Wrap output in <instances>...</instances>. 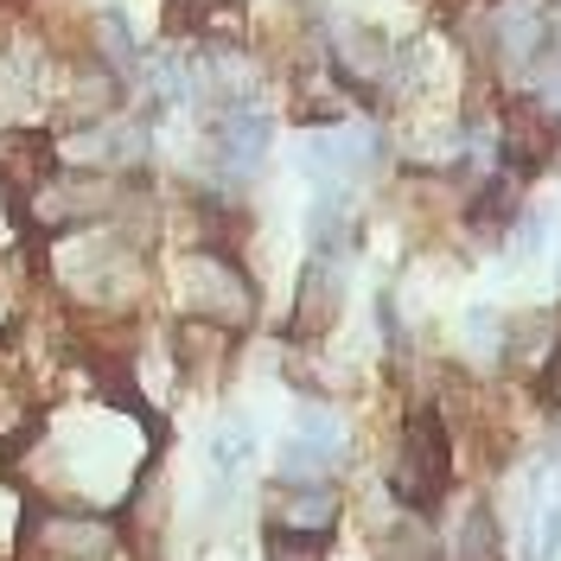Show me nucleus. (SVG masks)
<instances>
[{"label":"nucleus","mask_w":561,"mask_h":561,"mask_svg":"<svg viewBox=\"0 0 561 561\" xmlns=\"http://www.w3.org/2000/svg\"><path fill=\"white\" fill-rule=\"evenodd\" d=\"M454 479V440H447V421L434 409H415L402 421V447H396V466H389V485L402 497V511H427Z\"/></svg>","instance_id":"1"},{"label":"nucleus","mask_w":561,"mask_h":561,"mask_svg":"<svg viewBox=\"0 0 561 561\" xmlns=\"http://www.w3.org/2000/svg\"><path fill=\"white\" fill-rule=\"evenodd\" d=\"M185 300H192V319H210V325H243L255 313V287L224 249L185 255Z\"/></svg>","instance_id":"2"},{"label":"nucleus","mask_w":561,"mask_h":561,"mask_svg":"<svg viewBox=\"0 0 561 561\" xmlns=\"http://www.w3.org/2000/svg\"><path fill=\"white\" fill-rule=\"evenodd\" d=\"M485 45L504 77H529L536 58L549 51V13H542V0H497L491 26H485Z\"/></svg>","instance_id":"3"},{"label":"nucleus","mask_w":561,"mask_h":561,"mask_svg":"<svg viewBox=\"0 0 561 561\" xmlns=\"http://www.w3.org/2000/svg\"><path fill=\"white\" fill-rule=\"evenodd\" d=\"M268 153V115L255 103H224L210 115V167L224 179H249Z\"/></svg>","instance_id":"4"},{"label":"nucleus","mask_w":561,"mask_h":561,"mask_svg":"<svg viewBox=\"0 0 561 561\" xmlns=\"http://www.w3.org/2000/svg\"><path fill=\"white\" fill-rule=\"evenodd\" d=\"M556 140H561V115L542 103V96L511 103V115H504V160H511L517 173L549 167V160H556Z\"/></svg>","instance_id":"5"},{"label":"nucleus","mask_w":561,"mask_h":561,"mask_svg":"<svg viewBox=\"0 0 561 561\" xmlns=\"http://www.w3.org/2000/svg\"><path fill=\"white\" fill-rule=\"evenodd\" d=\"M332 58H339V77H345V83H364V90L396 83V45H389L377 26H339Z\"/></svg>","instance_id":"6"},{"label":"nucleus","mask_w":561,"mask_h":561,"mask_svg":"<svg viewBox=\"0 0 561 561\" xmlns=\"http://www.w3.org/2000/svg\"><path fill=\"white\" fill-rule=\"evenodd\" d=\"M345 307V255H313L294 300V332H325Z\"/></svg>","instance_id":"7"},{"label":"nucleus","mask_w":561,"mask_h":561,"mask_svg":"<svg viewBox=\"0 0 561 561\" xmlns=\"http://www.w3.org/2000/svg\"><path fill=\"white\" fill-rule=\"evenodd\" d=\"M275 536H313V542H325L332 536V524H339V491L332 485H287L275 497Z\"/></svg>","instance_id":"8"},{"label":"nucleus","mask_w":561,"mask_h":561,"mask_svg":"<svg viewBox=\"0 0 561 561\" xmlns=\"http://www.w3.org/2000/svg\"><path fill=\"white\" fill-rule=\"evenodd\" d=\"M447 561H504V549H497V517H491L485 504H472V511L454 517V529H447Z\"/></svg>","instance_id":"9"},{"label":"nucleus","mask_w":561,"mask_h":561,"mask_svg":"<svg viewBox=\"0 0 561 561\" xmlns=\"http://www.w3.org/2000/svg\"><path fill=\"white\" fill-rule=\"evenodd\" d=\"M459 339H466V357H472V364H504L511 319L491 313V307H472V313H466V325H459Z\"/></svg>","instance_id":"10"},{"label":"nucleus","mask_w":561,"mask_h":561,"mask_svg":"<svg viewBox=\"0 0 561 561\" xmlns=\"http://www.w3.org/2000/svg\"><path fill=\"white\" fill-rule=\"evenodd\" d=\"M96 33H103V38H96V51H103L108 65H122V70L135 65V38H128V26H122V13H103V26H96Z\"/></svg>","instance_id":"11"},{"label":"nucleus","mask_w":561,"mask_h":561,"mask_svg":"<svg viewBox=\"0 0 561 561\" xmlns=\"http://www.w3.org/2000/svg\"><path fill=\"white\" fill-rule=\"evenodd\" d=\"M542 549H549V556H556V549H561V504H556V511H549V536H542Z\"/></svg>","instance_id":"12"},{"label":"nucleus","mask_w":561,"mask_h":561,"mask_svg":"<svg viewBox=\"0 0 561 561\" xmlns=\"http://www.w3.org/2000/svg\"><path fill=\"white\" fill-rule=\"evenodd\" d=\"M549 45L561 51V7H556V20H549Z\"/></svg>","instance_id":"13"},{"label":"nucleus","mask_w":561,"mask_h":561,"mask_svg":"<svg viewBox=\"0 0 561 561\" xmlns=\"http://www.w3.org/2000/svg\"><path fill=\"white\" fill-rule=\"evenodd\" d=\"M179 7H192V13H205V7H210V0H179Z\"/></svg>","instance_id":"14"}]
</instances>
